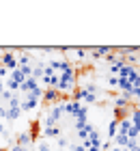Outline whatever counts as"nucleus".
I'll return each mask as SVG.
<instances>
[{
  "label": "nucleus",
  "instance_id": "1",
  "mask_svg": "<svg viewBox=\"0 0 140 151\" xmlns=\"http://www.w3.org/2000/svg\"><path fill=\"white\" fill-rule=\"evenodd\" d=\"M0 67H4V69H17V52H13V50H4L2 54H0Z\"/></svg>",
  "mask_w": 140,
  "mask_h": 151
},
{
  "label": "nucleus",
  "instance_id": "2",
  "mask_svg": "<svg viewBox=\"0 0 140 151\" xmlns=\"http://www.w3.org/2000/svg\"><path fill=\"white\" fill-rule=\"evenodd\" d=\"M39 101L41 97H37V95H32V93H26L24 95V99H22V112H32V110H37L39 108Z\"/></svg>",
  "mask_w": 140,
  "mask_h": 151
},
{
  "label": "nucleus",
  "instance_id": "3",
  "mask_svg": "<svg viewBox=\"0 0 140 151\" xmlns=\"http://www.w3.org/2000/svg\"><path fill=\"white\" fill-rule=\"evenodd\" d=\"M41 101H45L47 106H56V104H60V101H62V95L56 91V88H43Z\"/></svg>",
  "mask_w": 140,
  "mask_h": 151
},
{
  "label": "nucleus",
  "instance_id": "4",
  "mask_svg": "<svg viewBox=\"0 0 140 151\" xmlns=\"http://www.w3.org/2000/svg\"><path fill=\"white\" fill-rule=\"evenodd\" d=\"M15 145H22V147H26V149H32V147H34V136H32L30 132H22V134H17Z\"/></svg>",
  "mask_w": 140,
  "mask_h": 151
},
{
  "label": "nucleus",
  "instance_id": "5",
  "mask_svg": "<svg viewBox=\"0 0 140 151\" xmlns=\"http://www.w3.org/2000/svg\"><path fill=\"white\" fill-rule=\"evenodd\" d=\"M19 116H22V106H6V119L9 123H15L19 121Z\"/></svg>",
  "mask_w": 140,
  "mask_h": 151
},
{
  "label": "nucleus",
  "instance_id": "6",
  "mask_svg": "<svg viewBox=\"0 0 140 151\" xmlns=\"http://www.w3.org/2000/svg\"><path fill=\"white\" fill-rule=\"evenodd\" d=\"M41 136H43V138H50V140H56L58 136H62V129H60V125L45 127V129H41Z\"/></svg>",
  "mask_w": 140,
  "mask_h": 151
},
{
  "label": "nucleus",
  "instance_id": "7",
  "mask_svg": "<svg viewBox=\"0 0 140 151\" xmlns=\"http://www.w3.org/2000/svg\"><path fill=\"white\" fill-rule=\"evenodd\" d=\"M129 129H131V121H129V116H127V119H121V121H118V129H116V134H125V136H127V134H129Z\"/></svg>",
  "mask_w": 140,
  "mask_h": 151
},
{
  "label": "nucleus",
  "instance_id": "8",
  "mask_svg": "<svg viewBox=\"0 0 140 151\" xmlns=\"http://www.w3.org/2000/svg\"><path fill=\"white\" fill-rule=\"evenodd\" d=\"M108 54H112V47H95V50L90 52V56L93 58H106Z\"/></svg>",
  "mask_w": 140,
  "mask_h": 151
},
{
  "label": "nucleus",
  "instance_id": "9",
  "mask_svg": "<svg viewBox=\"0 0 140 151\" xmlns=\"http://www.w3.org/2000/svg\"><path fill=\"white\" fill-rule=\"evenodd\" d=\"M17 65H19V67H24V65H32L30 54H28V52H19V54H17Z\"/></svg>",
  "mask_w": 140,
  "mask_h": 151
},
{
  "label": "nucleus",
  "instance_id": "10",
  "mask_svg": "<svg viewBox=\"0 0 140 151\" xmlns=\"http://www.w3.org/2000/svg\"><path fill=\"white\" fill-rule=\"evenodd\" d=\"M116 129H118V121L116 119H110V123H108V138L110 140L116 136Z\"/></svg>",
  "mask_w": 140,
  "mask_h": 151
},
{
  "label": "nucleus",
  "instance_id": "11",
  "mask_svg": "<svg viewBox=\"0 0 140 151\" xmlns=\"http://www.w3.org/2000/svg\"><path fill=\"white\" fill-rule=\"evenodd\" d=\"M56 145H58V149H62V151H65V149H69V147H71V140H69V138H65V136H58V138H56Z\"/></svg>",
  "mask_w": 140,
  "mask_h": 151
},
{
  "label": "nucleus",
  "instance_id": "12",
  "mask_svg": "<svg viewBox=\"0 0 140 151\" xmlns=\"http://www.w3.org/2000/svg\"><path fill=\"white\" fill-rule=\"evenodd\" d=\"M106 82H108V86H112V88H116V86H118V78H116V76H108Z\"/></svg>",
  "mask_w": 140,
  "mask_h": 151
},
{
  "label": "nucleus",
  "instance_id": "13",
  "mask_svg": "<svg viewBox=\"0 0 140 151\" xmlns=\"http://www.w3.org/2000/svg\"><path fill=\"white\" fill-rule=\"evenodd\" d=\"M73 56L82 60V58H86V56H88V52H86V50H80V47H78V50H75V52H73Z\"/></svg>",
  "mask_w": 140,
  "mask_h": 151
},
{
  "label": "nucleus",
  "instance_id": "14",
  "mask_svg": "<svg viewBox=\"0 0 140 151\" xmlns=\"http://www.w3.org/2000/svg\"><path fill=\"white\" fill-rule=\"evenodd\" d=\"M69 149H71V151H86L82 142H71V147H69Z\"/></svg>",
  "mask_w": 140,
  "mask_h": 151
},
{
  "label": "nucleus",
  "instance_id": "15",
  "mask_svg": "<svg viewBox=\"0 0 140 151\" xmlns=\"http://www.w3.org/2000/svg\"><path fill=\"white\" fill-rule=\"evenodd\" d=\"M37 151H52V147L47 145V142H39V147H37Z\"/></svg>",
  "mask_w": 140,
  "mask_h": 151
},
{
  "label": "nucleus",
  "instance_id": "16",
  "mask_svg": "<svg viewBox=\"0 0 140 151\" xmlns=\"http://www.w3.org/2000/svg\"><path fill=\"white\" fill-rule=\"evenodd\" d=\"M131 99L140 101V86H136V88H134V93H131Z\"/></svg>",
  "mask_w": 140,
  "mask_h": 151
},
{
  "label": "nucleus",
  "instance_id": "17",
  "mask_svg": "<svg viewBox=\"0 0 140 151\" xmlns=\"http://www.w3.org/2000/svg\"><path fill=\"white\" fill-rule=\"evenodd\" d=\"M6 119V106L2 104V106H0V121H4Z\"/></svg>",
  "mask_w": 140,
  "mask_h": 151
},
{
  "label": "nucleus",
  "instance_id": "18",
  "mask_svg": "<svg viewBox=\"0 0 140 151\" xmlns=\"http://www.w3.org/2000/svg\"><path fill=\"white\" fill-rule=\"evenodd\" d=\"M2 78H9V69H4V67H0V80Z\"/></svg>",
  "mask_w": 140,
  "mask_h": 151
},
{
  "label": "nucleus",
  "instance_id": "19",
  "mask_svg": "<svg viewBox=\"0 0 140 151\" xmlns=\"http://www.w3.org/2000/svg\"><path fill=\"white\" fill-rule=\"evenodd\" d=\"M4 132H6V127H4V123L0 121V138H2V136H4Z\"/></svg>",
  "mask_w": 140,
  "mask_h": 151
},
{
  "label": "nucleus",
  "instance_id": "20",
  "mask_svg": "<svg viewBox=\"0 0 140 151\" xmlns=\"http://www.w3.org/2000/svg\"><path fill=\"white\" fill-rule=\"evenodd\" d=\"M2 91H4V80H0V95H2Z\"/></svg>",
  "mask_w": 140,
  "mask_h": 151
},
{
  "label": "nucleus",
  "instance_id": "21",
  "mask_svg": "<svg viewBox=\"0 0 140 151\" xmlns=\"http://www.w3.org/2000/svg\"><path fill=\"white\" fill-rule=\"evenodd\" d=\"M52 151H62V149H52Z\"/></svg>",
  "mask_w": 140,
  "mask_h": 151
},
{
  "label": "nucleus",
  "instance_id": "22",
  "mask_svg": "<svg viewBox=\"0 0 140 151\" xmlns=\"http://www.w3.org/2000/svg\"><path fill=\"white\" fill-rule=\"evenodd\" d=\"M0 106H2V97H0Z\"/></svg>",
  "mask_w": 140,
  "mask_h": 151
}]
</instances>
